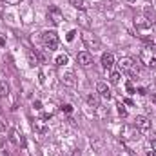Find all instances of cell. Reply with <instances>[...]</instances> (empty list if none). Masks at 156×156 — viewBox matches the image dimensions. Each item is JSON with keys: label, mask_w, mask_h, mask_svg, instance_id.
Segmentation results:
<instances>
[{"label": "cell", "mask_w": 156, "mask_h": 156, "mask_svg": "<svg viewBox=\"0 0 156 156\" xmlns=\"http://www.w3.org/2000/svg\"><path fill=\"white\" fill-rule=\"evenodd\" d=\"M42 44L45 47V51H55L60 44V38L56 35V31H44L42 33Z\"/></svg>", "instance_id": "6da1fadb"}, {"label": "cell", "mask_w": 156, "mask_h": 156, "mask_svg": "<svg viewBox=\"0 0 156 156\" xmlns=\"http://www.w3.org/2000/svg\"><path fill=\"white\" fill-rule=\"evenodd\" d=\"M153 2H156V0H153Z\"/></svg>", "instance_id": "4dcf8cb0"}, {"label": "cell", "mask_w": 156, "mask_h": 156, "mask_svg": "<svg viewBox=\"0 0 156 156\" xmlns=\"http://www.w3.org/2000/svg\"><path fill=\"white\" fill-rule=\"evenodd\" d=\"M147 156H156V151H154V149H153V151H149V154H147Z\"/></svg>", "instance_id": "83f0119b"}, {"label": "cell", "mask_w": 156, "mask_h": 156, "mask_svg": "<svg viewBox=\"0 0 156 156\" xmlns=\"http://www.w3.org/2000/svg\"><path fill=\"white\" fill-rule=\"evenodd\" d=\"M9 94V85H7V82L5 80H0V96H7Z\"/></svg>", "instance_id": "9a60e30c"}, {"label": "cell", "mask_w": 156, "mask_h": 156, "mask_svg": "<svg viewBox=\"0 0 156 156\" xmlns=\"http://www.w3.org/2000/svg\"><path fill=\"white\" fill-rule=\"evenodd\" d=\"M9 140H11L13 145H24V138H22V134H18V131H15V129L9 133Z\"/></svg>", "instance_id": "4fadbf2b"}, {"label": "cell", "mask_w": 156, "mask_h": 156, "mask_svg": "<svg viewBox=\"0 0 156 156\" xmlns=\"http://www.w3.org/2000/svg\"><path fill=\"white\" fill-rule=\"evenodd\" d=\"M27 58H29V66H31V67L38 66V56H37L33 51H29V53H27Z\"/></svg>", "instance_id": "2e32d148"}, {"label": "cell", "mask_w": 156, "mask_h": 156, "mask_svg": "<svg viewBox=\"0 0 156 156\" xmlns=\"http://www.w3.org/2000/svg\"><path fill=\"white\" fill-rule=\"evenodd\" d=\"M85 102H87V105H89V107H93V109H98V107H100V100H98V96H96V94H87Z\"/></svg>", "instance_id": "5bb4252c"}, {"label": "cell", "mask_w": 156, "mask_h": 156, "mask_svg": "<svg viewBox=\"0 0 156 156\" xmlns=\"http://www.w3.org/2000/svg\"><path fill=\"white\" fill-rule=\"evenodd\" d=\"M60 80H62V83H64L66 87H75V85H76V76H75L73 71H66Z\"/></svg>", "instance_id": "30bf717a"}, {"label": "cell", "mask_w": 156, "mask_h": 156, "mask_svg": "<svg viewBox=\"0 0 156 156\" xmlns=\"http://www.w3.org/2000/svg\"><path fill=\"white\" fill-rule=\"evenodd\" d=\"M127 2H129V4H136L138 0H127Z\"/></svg>", "instance_id": "f1b7e54d"}, {"label": "cell", "mask_w": 156, "mask_h": 156, "mask_svg": "<svg viewBox=\"0 0 156 156\" xmlns=\"http://www.w3.org/2000/svg\"><path fill=\"white\" fill-rule=\"evenodd\" d=\"M71 4H73L76 9H80V11H83V9H85V4H83L82 0H71Z\"/></svg>", "instance_id": "d6986e66"}, {"label": "cell", "mask_w": 156, "mask_h": 156, "mask_svg": "<svg viewBox=\"0 0 156 156\" xmlns=\"http://www.w3.org/2000/svg\"><path fill=\"white\" fill-rule=\"evenodd\" d=\"M118 69H120L122 73H134V71H136V67H134V60L129 58V56L120 58V60H118Z\"/></svg>", "instance_id": "277c9868"}, {"label": "cell", "mask_w": 156, "mask_h": 156, "mask_svg": "<svg viewBox=\"0 0 156 156\" xmlns=\"http://www.w3.org/2000/svg\"><path fill=\"white\" fill-rule=\"evenodd\" d=\"M55 62H56V66H66L69 62V58H67V55H58L55 58Z\"/></svg>", "instance_id": "e0dca14e"}, {"label": "cell", "mask_w": 156, "mask_h": 156, "mask_svg": "<svg viewBox=\"0 0 156 156\" xmlns=\"http://www.w3.org/2000/svg\"><path fill=\"white\" fill-rule=\"evenodd\" d=\"M5 2H7V4H20L22 0H5Z\"/></svg>", "instance_id": "4316f807"}, {"label": "cell", "mask_w": 156, "mask_h": 156, "mask_svg": "<svg viewBox=\"0 0 156 156\" xmlns=\"http://www.w3.org/2000/svg\"><path fill=\"white\" fill-rule=\"evenodd\" d=\"M134 27H136V29H140V31H147V29H151V27H153V20H151V18H147V16L138 15V16H134Z\"/></svg>", "instance_id": "5b68a950"}, {"label": "cell", "mask_w": 156, "mask_h": 156, "mask_svg": "<svg viewBox=\"0 0 156 156\" xmlns=\"http://www.w3.org/2000/svg\"><path fill=\"white\" fill-rule=\"evenodd\" d=\"M82 42H83V45H85L87 49H91V51H98L100 45H102L100 38H98L94 33H91V31H83V33H82Z\"/></svg>", "instance_id": "7a4b0ae2"}, {"label": "cell", "mask_w": 156, "mask_h": 156, "mask_svg": "<svg viewBox=\"0 0 156 156\" xmlns=\"http://www.w3.org/2000/svg\"><path fill=\"white\" fill-rule=\"evenodd\" d=\"M47 18L55 24V26H58L62 20H64V15H62V11H60V7H56V5H51L49 7V11H47Z\"/></svg>", "instance_id": "8992f818"}, {"label": "cell", "mask_w": 156, "mask_h": 156, "mask_svg": "<svg viewBox=\"0 0 156 156\" xmlns=\"http://www.w3.org/2000/svg\"><path fill=\"white\" fill-rule=\"evenodd\" d=\"M66 156H71V154H66Z\"/></svg>", "instance_id": "f546056e"}, {"label": "cell", "mask_w": 156, "mask_h": 156, "mask_svg": "<svg viewBox=\"0 0 156 156\" xmlns=\"http://www.w3.org/2000/svg\"><path fill=\"white\" fill-rule=\"evenodd\" d=\"M62 111L67 113V115H71V113H73V105H71V104H66V105H62Z\"/></svg>", "instance_id": "44dd1931"}, {"label": "cell", "mask_w": 156, "mask_h": 156, "mask_svg": "<svg viewBox=\"0 0 156 156\" xmlns=\"http://www.w3.org/2000/svg\"><path fill=\"white\" fill-rule=\"evenodd\" d=\"M134 127L140 133H147L151 129V120L147 116H144V115H140V116H136V120H134Z\"/></svg>", "instance_id": "52a82bcc"}, {"label": "cell", "mask_w": 156, "mask_h": 156, "mask_svg": "<svg viewBox=\"0 0 156 156\" xmlns=\"http://www.w3.org/2000/svg\"><path fill=\"white\" fill-rule=\"evenodd\" d=\"M116 107H118V115L120 116H127V109L123 107V104H118Z\"/></svg>", "instance_id": "ffe728a7"}, {"label": "cell", "mask_w": 156, "mask_h": 156, "mask_svg": "<svg viewBox=\"0 0 156 156\" xmlns=\"http://www.w3.org/2000/svg\"><path fill=\"white\" fill-rule=\"evenodd\" d=\"M71 156H82V153H80V149H73V153H71Z\"/></svg>", "instance_id": "cb8c5ba5"}, {"label": "cell", "mask_w": 156, "mask_h": 156, "mask_svg": "<svg viewBox=\"0 0 156 156\" xmlns=\"http://www.w3.org/2000/svg\"><path fill=\"white\" fill-rule=\"evenodd\" d=\"M76 62L82 66V67H89V66L93 64V56H91V53L82 51V53H78L76 55Z\"/></svg>", "instance_id": "9c48e42d"}, {"label": "cell", "mask_w": 156, "mask_h": 156, "mask_svg": "<svg viewBox=\"0 0 156 156\" xmlns=\"http://www.w3.org/2000/svg\"><path fill=\"white\" fill-rule=\"evenodd\" d=\"M75 35H76V31H75V29H71V31H69V33H67V40H69V42H71V40L75 38Z\"/></svg>", "instance_id": "603a6c76"}, {"label": "cell", "mask_w": 156, "mask_h": 156, "mask_svg": "<svg viewBox=\"0 0 156 156\" xmlns=\"http://www.w3.org/2000/svg\"><path fill=\"white\" fill-rule=\"evenodd\" d=\"M35 109H42V102H40V100L35 102Z\"/></svg>", "instance_id": "d4e9b609"}, {"label": "cell", "mask_w": 156, "mask_h": 156, "mask_svg": "<svg viewBox=\"0 0 156 156\" xmlns=\"http://www.w3.org/2000/svg\"><path fill=\"white\" fill-rule=\"evenodd\" d=\"M96 91H98V94H100L104 100H111V98H113V93H111V89L107 87L105 82H98V83H96Z\"/></svg>", "instance_id": "ba28073f"}, {"label": "cell", "mask_w": 156, "mask_h": 156, "mask_svg": "<svg viewBox=\"0 0 156 156\" xmlns=\"http://www.w3.org/2000/svg\"><path fill=\"white\" fill-rule=\"evenodd\" d=\"M109 82H111V83H115V85H116L118 82H120V71H113V73H111V75H109Z\"/></svg>", "instance_id": "ac0fdd59"}, {"label": "cell", "mask_w": 156, "mask_h": 156, "mask_svg": "<svg viewBox=\"0 0 156 156\" xmlns=\"http://www.w3.org/2000/svg\"><path fill=\"white\" fill-rule=\"evenodd\" d=\"M102 66H104L105 69H111V67L115 66V55H113V53H104V55H102Z\"/></svg>", "instance_id": "7c38bea8"}, {"label": "cell", "mask_w": 156, "mask_h": 156, "mask_svg": "<svg viewBox=\"0 0 156 156\" xmlns=\"http://www.w3.org/2000/svg\"><path fill=\"white\" fill-rule=\"evenodd\" d=\"M125 89H127V93H129V94H133V93H136V91H134V87H133V83H131V82H127V83H125Z\"/></svg>", "instance_id": "7402d4cb"}, {"label": "cell", "mask_w": 156, "mask_h": 156, "mask_svg": "<svg viewBox=\"0 0 156 156\" xmlns=\"http://www.w3.org/2000/svg\"><path fill=\"white\" fill-rule=\"evenodd\" d=\"M33 129H35L38 134H47V133H49V125L44 122V118H38V120L33 122Z\"/></svg>", "instance_id": "8fae6325"}, {"label": "cell", "mask_w": 156, "mask_h": 156, "mask_svg": "<svg viewBox=\"0 0 156 156\" xmlns=\"http://www.w3.org/2000/svg\"><path fill=\"white\" fill-rule=\"evenodd\" d=\"M80 22H82V24H83V26H87V18H85V16H83V15H82V16H80Z\"/></svg>", "instance_id": "484cf974"}, {"label": "cell", "mask_w": 156, "mask_h": 156, "mask_svg": "<svg viewBox=\"0 0 156 156\" xmlns=\"http://www.w3.org/2000/svg\"><path fill=\"white\" fill-rule=\"evenodd\" d=\"M140 62H142L145 67H154V66H156V53H154V49L145 47V49L140 53Z\"/></svg>", "instance_id": "3957f363"}]
</instances>
